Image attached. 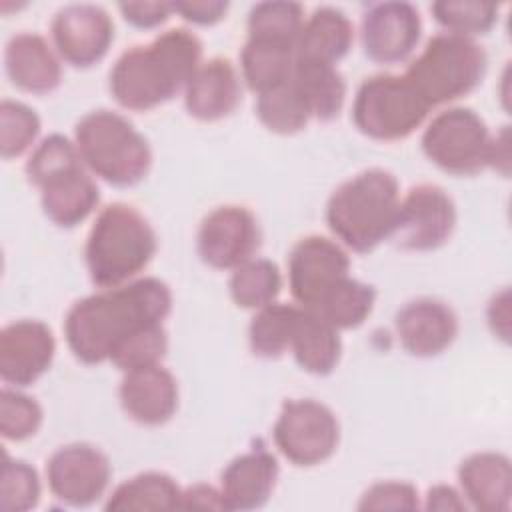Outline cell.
Here are the masks:
<instances>
[{
  "mask_svg": "<svg viewBox=\"0 0 512 512\" xmlns=\"http://www.w3.org/2000/svg\"><path fill=\"white\" fill-rule=\"evenodd\" d=\"M180 510H226L220 488L210 484H192L182 490Z\"/></svg>",
  "mask_w": 512,
  "mask_h": 512,
  "instance_id": "cell-43",
  "label": "cell"
},
{
  "mask_svg": "<svg viewBox=\"0 0 512 512\" xmlns=\"http://www.w3.org/2000/svg\"><path fill=\"white\" fill-rule=\"evenodd\" d=\"M456 228L454 200L436 184L412 186L400 198L392 240L402 250L428 252L446 244Z\"/></svg>",
  "mask_w": 512,
  "mask_h": 512,
  "instance_id": "cell-10",
  "label": "cell"
},
{
  "mask_svg": "<svg viewBox=\"0 0 512 512\" xmlns=\"http://www.w3.org/2000/svg\"><path fill=\"white\" fill-rule=\"evenodd\" d=\"M228 290L238 308L260 310L276 302L282 290V274L268 258H250L232 270Z\"/></svg>",
  "mask_w": 512,
  "mask_h": 512,
  "instance_id": "cell-30",
  "label": "cell"
},
{
  "mask_svg": "<svg viewBox=\"0 0 512 512\" xmlns=\"http://www.w3.org/2000/svg\"><path fill=\"white\" fill-rule=\"evenodd\" d=\"M78 166H84V162L80 158L76 142L62 134H50L44 140H40L36 148L30 152L24 170L28 180L36 188H40L50 178Z\"/></svg>",
  "mask_w": 512,
  "mask_h": 512,
  "instance_id": "cell-35",
  "label": "cell"
},
{
  "mask_svg": "<svg viewBox=\"0 0 512 512\" xmlns=\"http://www.w3.org/2000/svg\"><path fill=\"white\" fill-rule=\"evenodd\" d=\"M278 474V460L262 446L230 460L220 476L226 510L262 508L274 492Z\"/></svg>",
  "mask_w": 512,
  "mask_h": 512,
  "instance_id": "cell-20",
  "label": "cell"
},
{
  "mask_svg": "<svg viewBox=\"0 0 512 512\" xmlns=\"http://www.w3.org/2000/svg\"><path fill=\"white\" fill-rule=\"evenodd\" d=\"M292 82L310 108L312 118L334 120L346 100V82L334 64L296 58Z\"/></svg>",
  "mask_w": 512,
  "mask_h": 512,
  "instance_id": "cell-26",
  "label": "cell"
},
{
  "mask_svg": "<svg viewBox=\"0 0 512 512\" xmlns=\"http://www.w3.org/2000/svg\"><path fill=\"white\" fill-rule=\"evenodd\" d=\"M182 488L164 472H140L118 484L106 500L108 512L180 510Z\"/></svg>",
  "mask_w": 512,
  "mask_h": 512,
  "instance_id": "cell-28",
  "label": "cell"
},
{
  "mask_svg": "<svg viewBox=\"0 0 512 512\" xmlns=\"http://www.w3.org/2000/svg\"><path fill=\"white\" fill-rule=\"evenodd\" d=\"M272 438L288 462L310 468L326 462L336 452L340 424L326 404L312 398H292L282 404Z\"/></svg>",
  "mask_w": 512,
  "mask_h": 512,
  "instance_id": "cell-9",
  "label": "cell"
},
{
  "mask_svg": "<svg viewBox=\"0 0 512 512\" xmlns=\"http://www.w3.org/2000/svg\"><path fill=\"white\" fill-rule=\"evenodd\" d=\"M230 4L224 0H184V2H172V10L184 18L186 22L198 24V26H212L220 22Z\"/></svg>",
  "mask_w": 512,
  "mask_h": 512,
  "instance_id": "cell-42",
  "label": "cell"
},
{
  "mask_svg": "<svg viewBox=\"0 0 512 512\" xmlns=\"http://www.w3.org/2000/svg\"><path fill=\"white\" fill-rule=\"evenodd\" d=\"M400 186L392 172L368 168L342 182L326 202V224L342 246L366 254L396 228Z\"/></svg>",
  "mask_w": 512,
  "mask_h": 512,
  "instance_id": "cell-3",
  "label": "cell"
},
{
  "mask_svg": "<svg viewBox=\"0 0 512 512\" xmlns=\"http://www.w3.org/2000/svg\"><path fill=\"white\" fill-rule=\"evenodd\" d=\"M56 340L40 320H14L0 332V378L26 388L44 376L54 360Z\"/></svg>",
  "mask_w": 512,
  "mask_h": 512,
  "instance_id": "cell-16",
  "label": "cell"
},
{
  "mask_svg": "<svg viewBox=\"0 0 512 512\" xmlns=\"http://www.w3.org/2000/svg\"><path fill=\"white\" fill-rule=\"evenodd\" d=\"M158 238L150 222L122 202L102 208L88 232L84 260L98 288L134 280L154 258Z\"/></svg>",
  "mask_w": 512,
  "mask_h": 512,
  "instance_id": "cell-4",
  "label": "cell"
},
{
  "mask_svg": "<svg viewBox=\"0 0 512 512\" xmlns=\"http://www.w3.org/2000/svg\"><path fill=\"white\" fill-rule=\"evenodd\" d=\"M290 352L304 372L326 376L334 372L340 362V330H336L314 310L300 308L290 340Z\"/></svg>",
  "mask_w": 512,
  "mask_h": 512,
  "instance_id": "cell-25",
  "label": "cell"
},
{
  "mask_svg": "<svg viewBox=\"0 0 512 512\" xmlns=\"http://www.w3.org/2000/svg\"><path fill=\"white\" fill-rule=\"evenodd\" d=\"M124 412L142 426H160L178 410V382L162 364L124 372L118 388Z\"/></svg>",
  "mask_w": 512,
  "mask_h": 512,
  "instance_id": "cell-18",
  "label": "cell"
},
{
  "mask_svg": "<svg viewBox=\"0 0 512 512\" xmlns=\"http://www.w3.org/2000/svg\"><path fill=\"white\" fill-rule=\"evenodd\" d=\"M294 64L296 48L284 44L248 38L240 52L242 80L256 96L284 86L292 78Z\"/></svg>",
  "mask_w": 512,
  "mask_h": 512,
  "instance_id": "cell-27",
  "label": "cell"
},
{
  "mask_svg": "<svg viewBox=\"0 0 512 512\" xmlns=\"http://www.w3.org/2000/svg\"><path fill=\"white\" fill-rule=\"evenodd\" d=\"M420 508L418 490L410 482H376L372 484L358 502V510H416Z\"/></svg>",
  "mask_w": 512,
  "mask_h": 512,
  "instance_id": "cell-40",
  "label": "cell"
},
{
  "mask_svg": "<svg viewBox=\"0 0 512 512\" xmlns=\"http://www.w3.org/2000/svg\"><path fill=\"white\" fill-rule=\"evenodd\" d=\"M486 318L492 334L502 342H510V290L502 288L494 294L486 308Z\"/></svg>",
  "mask_w": 512,
  "mask_h": 512,
  "instance_id": "cell-44",
  "label": "cell"
},
{
  "mask_svg": "<svg viewBox=\"0 0 512 512\" xmlns=\"http://www.w3.org/2000/svg\"><path fill=\"white\" fill-rule=\"evenodd\" d=\"M38 190L44 214L62 228H74L84 222L100 202V190L86 166L66 170Z\"/></svg>",
  "mask_w": 512,
  "mask_h": 512,
  "instance_id": "cell-23",
  "label": "cell"
},
{
  "mask_svg": "<svg viewBox=\"0 0 512 512\" xmlns=\"http://www.w3.org/2000/svg\"><path fill=\"white\" fill-rule=\"evenodd\" d=\"M350 256L344 246L326 236L298 240L288 256V286L294 300L314 310L350 274Z\"/></svg>",
  "mask_w": 512,
  "mask_h": 512,
  "instance_id": "cell-11",
  "label": "cell"
},
{
  "mask_svg": "<svg viewBox=\"0 0 512 512\" xmlns=\"http://www.w3.org/2000/svg\"><path fill=\"white\" fill-rule=\"evenodd\" d=\"M374 302V286L348 276L314 308V312L330 322L336 330H350L364 324V320L372 314Z\"/></svg>",
  "mask_w": 512,
  "mask_h": 512,
  "instance_id": "cell-32",
  "label": "cell"
},
{
  "mask_svg": "<svg viewBox=\"0 0 512 512\" xmlns=\"http://www.w3.org/2000/svg\"><path fill=\"white\" fill-rule=\"evenodd\" d=\"M260 240V226L252 210L226 204L202 218L196 234V250L200 260L210 268L234 270L254 258Z\"/></svg>",
  "mask_w": 512,
  "mask_h": 512,
  "instance_id": "cell-12",
  "label": "cell"
},
{
  "mask_svg": "<svg viewBox=\"0 0 512 512\" xmlns=\"http://www.w3.org/2000/svg\"><path fill=\"white\" fill-rule=\"evenodd\" d=\"M172 312V290L154 276L134 278L76 300L64 318L70 352L82 364H102L140 328L162 324Z\"/></svg>",
  "mask_w": 512,
  "mask_h": 512,
  "instance_id": "cell-1",
  "label": "cell"
},
{
  "mask_svg": "<svg viewBox=\"0 0 512 512\" xmlns=\"http://www.w3.org/2000/svg\"><path fill=\"white\" fill-rule=\"evenodd\" d=\"M424 508L452 512V510H466L468 504L462 498V492H458L456 488H452L448 484H434L432 488H428Z\"/></svg>",
  "mask_w": 512,
  "mask_h": 512,
  "instance_id": "cell-45",
  "label": "cell"
},
{
  "mask_svg": "<svg viewBox=\"0 0 512 512\" xmlns=\"http://www.w3.org/2000/svg\"><path fill=\"white\" fill-rule=\"evenodd\" d=\"M300 304L272 302L260 310L250 320L248 344L254 356L274 360L290 350L292 332L300 314Z\"/></svg>",
  "mask_w": 512,
  "mask_h": 512,
  "instance_id": "cell-29",
  "label": "cell"
},
{
  "mask_svg": "<svg viewBox=\"0 0 512 512\" xmlns=\"http://www.w3.org/2000/svg\"><path fill=\"white\" fill-rule=\"evenodd\" d=\"M490 144L486 122L464 106L438 112L420 138L424 156L452 176H474L488 168Z\"/></svg>",
  "mask_w": 512,
  "mask_h": 512,
  "instance_id": "cell-8",
  "label": "cell"
},
{
  "mask_svg": "<svg viewBox=\"0 0 512 512\" xmlns=\"http://www.w3.org/2000/svg\"><path fill=\"white\" fill-rule=\"evenodd\" d=\"M124 20L136 28L150 30L164 24L172 10V2H122L118 4Z\"/></svg>",
  "mask_w": 512,
  "mask_h": 512,
  "instance_id": "cell-41",
  "label": "cell"
},
{
  "mask_svg": "<svg viewBox=\"0 0 512 512\" xmlns=\"http://www.w3.org/2000/svg\"><path fill=\"white\" fill-rule=\"evenodd\" d=\"M242 102V86L236 68L226 58L202 62L184 88L186 112L202 122L228 118Z\"/></svg>",
  "mask_w": 512,
  "mask_h": 512,
  "instance_id": "cell-19",
  "label": "cell"
},
{
  "mask_svg": "<svg viewBox=\"0 0 512 512\" xmlns=\"http://www.w3.org/2000/svg\"><path fill=\"white\" fill-rule=\"evenodd\" d=\"M200 64V38L186 28H170L150 44L124 50L110 70L108 88L122 108L148 112L182 92Z\"/></svg>",
  "mask_w": 512,
  "mask_h": 512,
  "instance_id": "cell-2",
  "label": "cell"
},
{
  "mask_svg": "<svg viewBox=\"0 0 512 512\" xmlns=\"http://www.w3.org/2000/svg\"><path fill=\"white\" fill-rule=\"evenodd\" d=\"M42 406L28 394L2 388L0 392V434L4 440L22 442L32 438L42 426Z\"/></svg>",
  "mask_w": 512,
  "mask_h": 512,
  "instance_id": "cell-39",
  "label": "cell"
},
{
  "mask_svg": "<svg viewBox=\"0 0 512 512\" xmlns=\"http://www.w3.org/2000/svg\"><path fill=\"white\" fill-rule=\"evenodd\" d=\"M434 20L452 34L474 38L486 34L498 22V4L472 0H440L430 6Z\"/></svg>",
  "mask_w": 512,
  "mask_h": 512,
  "instance_id": "cell-34",
  "label": "cell"
},
{
  "mask_svg": "<svg viewBox=\"0 0 512 512\" xmlns=\"http://www.w3.org/2000/svg\"><path fill=\"white\" fill-rule=\"evenodd\" d=\"M420 36L422 20L410 2H380L362 16V48L378 64L404 62L416 50Z\"/></svg>",
  "mask_w": 512,
  "mask_h": 512,
  "instance_id": "cell-15",
  "label": "cell"
},
{
  "mask_svg": "<svg viewBox=\"0 0 512 512\" xmlns=\"http://www.w3.org/2000/svg\"><path fill=\"white\" fill-rule=\"evenodd\" d=\"M394 328L402 348L410 356L432 358L456 340L458 316L442 300L416 298L396 312Z\"/></svg>",
  "mask_w": 512,
  "mask_h": 512,
  "instance_id": "cell-17",
  "label": "cell"
},
{
  "mask_svg": "<svg viewBox=\"0 0 512 512\" xmlns=\"http://www.w3.org/2000/svg\"><path fill=\"white\" fill-rule=\"evenodd\" d=\"M38 114L24 102H0V154L4 160L22 156L40 134Z\"/></svg>",
  "mask_w": 512,
  "mask_h": 512,
  "instance_id": "cell-36",
  "label": "cell"
},
{
  "mask_svg": "<svg viewBox=\"0 0 512 512\" xmlns=\"http://www.w3.org/2000/svg\"><path fill=\"white\" fill-rule=\"evenodd\" d=\"M110 476L108 456L86 442L60 446L46 462L50 492L72 508H88L98 502L110 484Z\"/></svg>",
  "mask_w": 512,
  "mask_h": 512,
  "instance_id": "cell-13",
  "label": "cell"
},
{
  "mask_svg": "<svg viewBox=\"0 0 512 512\" xmlns=\"http://www.w3.org/2000/svg\"><path fill=\"white\" fill-rule=\"evenodd\" d=\"M488 168L500 172L502 176L510 174V128L508 126H502L500 132L492 134Z\"/></svg>",
  "mask_w": 512,
  "mask_h": 512,
  "instance_id": "cell-46",
  "label": "cell"
},
{
  "mask_svg": "<svg viewBox=\"0 0 512 512\" xmlns=\"http://www.w3.org/2000/svg\"><path fill=\"white\" fill-rule=\"evenodd\" d=\"M466 504L480 512H508L512 504V464L500 452H476L458 468Z\"/></svg>",
  "mask_w": 512,
  "mask_h": 512,
  "instance_id": "cell-22",
  "label": "cell"
},
{
  "mask_svg": "<svg viewBox=\"0 0 512 512\" xmlns=\"http://www.w3.org/2000/svg\"><path fill=\"white\" fill-rule=\"evenodd\" d=\"M38 472L24 460H14L4 452L0 480V508L6 512L32 510L40 500Z\"/></svg>",
  "mask_w": 512,
  "mask_h": 512,
  "instance_id": "cell-38",
  "label": "cell"
},
{
  "mask_svg": "<svg viewBox=\"0 0 512 512\" xmlns=\"http://www.w3.org/2000/svg\"><path fill=\"white\" fill-rule=\"evenodd\" d=\"M256 116L258 120L274 134L290 136L300 132L312 118L308 104L294 86L292 78L270 92H264L256 98Z\"/></svg>",
  "mask_w": 512,
  "mask_h": 512,
  "instance_id": "cell-33",
  "label": "cell"
},
{
  "mask_svg": "<svg viewBox=\"0 0 512 512\" xmlns=\"http://www.w3.org/2000/svg\"><path fill=\"white\" fill-rule=\"evenodd\" d=\"M354 26L350 18L334 6H318L302 26L296 42V58L324 64L340 62L352 48Z\"/></svg>",
  "mask_w": 512,
  "mask_h": 512,
  "instance_id": "cell-24",
  "label": "cell"
},
{
  "mask_svg": "<svg viewBox=\"0 0 512 512\" xmlns=\"http://www.w3.org/2000/svg\"><path fill=\"white\" fill-rule=\"evenodd\" d=\"M430 110L404 74H374L356 90L352 120L364 136L392 142L420 128Z\"/></svg>",
  "mask_w": 512,
  "mask_h": 512,
  "instance_id": "cell-7",
  "label": "cell"
},
{
  "mask_svg": "<svg viewBox=\"0 0 512 512\" xmlns=\"http://www.w3.org/2000/svg\"><path fill=\"white\" fill-rule=\"evenodd\" d=\"M4 68L16 88L32 94H48L62 82L58 52L36 32H18L8 38Z\"/></svg>",
  "mask_w": 512,
  "mask_h": 512,
  "instance_id": "cell-21",
  "label": "cell"
},
{
  "mask_svg": "<svg viewBox=\"0 0 512 512\" xmlns=\"http://www.w3.org/2000/svg\"><path fill=\"white\" fill-rule=\"evenodd\" d=\"M50 36L60 60L74 68H88L110 50L114 24L98 4H68L54 14Z\"/></svg>",
  "mask_w": 512,
  "mask_h": 512,
  "instance_id": "cell-14",
  "label": "cell"
},
{
  "mask_svg": "<svg viewBox=\"0 0 512 512\" xmlns=\"http://www.w3.org/2000/svg\"><path fill=\"white\" fill-rule=\"evenodd\" d=\"M166 352H168V334L162 324H152L126 336L112 350L108 362H112L118 370L128 372V370L160 364Z\"/></svg>",
  "mask_w": 512,
  "mask_h": 512,
  "instance_id": "cell-37",
  "label": "cell"
},
{
  "mask_svg": "<svg viewBox=\"0 0 512 512\" xmlns=\"http://www.w3.org/2000/svg\"><path fill=\"white\" fill-rule=\"evenodd\" d=\"M248 38L296 48L304 26V8L298 2H258L248 12Z\"/></svg>",
  "mask_w": 512,
  "mask_h": 512,
  "instance_id": "cell-31",
  "label": "cell"
},
{
  "mask_svg": "<svg viewBox=\"0 0 512 512\" xmlns=\"http://www.w3.org/2000/svg\"><path fill=\"white\" fill-rule=\"evenodd\" d=\"M486 68V50L474 38L440 32L426 42L404 76L434 108L470 94L484 80Z\"/></svg>",
  "mask_w": 512,
  "mask_h": 512,
  "instance_id": "cell-6",
  "label": "cell"
},
{
  "mask_svg": "<svg viewBox=\"0 0 512 512\" xmlns=\"http://www.w3.org/2000/svg\"><path fill=\"white\" fill-rule=\"evenodd\" d=\"M74 142L84 166L112 186H134L150 172L148 140L118 112L100 108L84 114L76 122Z\"/></svg>",
  "mask_w": 512,
  "mask_h": 512,
  "instance_id": "cell-5",
  "label": "cell"
}]
</instances>
